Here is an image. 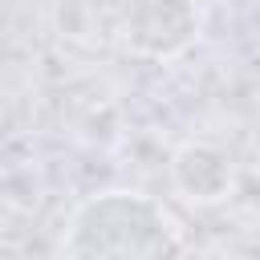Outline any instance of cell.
<instances>
[{"label": "cell", "instance_id": "1", "mask_svg": "<svg viewBox=\"0 0 260 260\" xmlns=\"http://www.w3.org/2000/svg\"><path fill=\"white\" fill-rule=\"evenodd\" d=\"M61 252L65 260H179L183 240L150 195L102 191L69 215Z\"/></svg>", "mask_w": 260, "mask_h": 260}, {"label": "cell", "instance_id": "2", "mask_svg": "<svg viewBox=\"0 0 260 260\" xmlns=\"http://www.w3.org/2000/svg\"><path fill=\"white\" fill-rule=\"evenodd\" d=\"M195 0H130L126 4V41L142 57H179L199 37Z\"/></svg>", "mask_w": 260, "mask_h": 260}, {"label": "cell", "instance_id": "3", "mask_svg": "<svg viewBox=\"0 0 260 260\" xmlns=\"http://www.w3.org/2000/svg\"><path fill=\"white\" fill-rule=\"evenodd\" d=\"M236 183V171H232V158L211 146V142H187L179 154H175V187L195 199V203H219L228 199Z\"/></svg>", "mask_w": 260, "mask_h": 260}]
</instances>
